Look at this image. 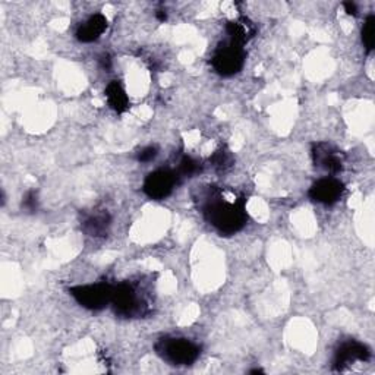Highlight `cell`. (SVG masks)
<instances>
[{"instance_id":"cell-1","label":"cell","mask_w":375,"mask_h":375,"mask_svg":"<svg viewBox=\"0 0 375 375\" xmlns=\"http://www.w3.org/2000/svg\"><path fill=\"white\" fill-rule=\"evenodd\" d=\"M204 220L221 236H232L248 221L246 196L242 192L217 185H207L195 196Z\"/></svg>"},{"instance_id":"cell-2","label":"cell","mask_w":375,"mask_h":375,"mask_svg":"<svg viewBox=\"0 0 375 375\" xmlns=\"http://www.w3.org/2000/svg\"><path fill=\"white\" fill-rule=\"evenodd\" d=\"M116 315L123 318H141L152 312V289L149 283L139 279L125 280L113 285L112 301Z\"/></svg>"},{"instance_id":"cell-3","label":"cell","mask_w":375,"mask_h":375,"mask_svg":"<svg viewBox=\"0 0 375 375\" xmlns=\"http://www.w3.org/2000/svg\"><path fill=\"white\" fill-rule=\"evenodd\" d=\"M154 351L164 362L176 366L192 365L201 355V347L196 343L185 337L173 336L160 337L154 344Z\"/></svg>"},{"instance_id":"cell-4","label":"cell","mask_w":375,"mask_h":375,"mask_svg":"<svg viewBox=\"0 0 375 375\" xmlns=\"http://www.w3.org/2000/svg\"><path fill=\"white\" fill-rule=\"evenodd\" d=\"M245 59L246 53L243 44L229 38L216 47L211 56V66L221 77H232V75L241 72L245 65Z\"/></svg>"},{"instance_id":"cell-5","label":"cell","mask_w":375,"mask_h":375,"mask_svg":"<svg viewBox=\"0 0 375 375\" xmlns=\"http://www.w3.org/2000/svg\"><path fill=\"white\" fill-rule=\"evenodd\" d=\"M112 292L113 285L109 282H97L91 285L73 286L69 289V293L75 301L90 311L105 310L112 301Z\"/></svg>"},{"instance_id":"cell-6","label":"cell","mask_w":375,"mask_h":375,"mask_svg":"<svg viewBox=\"0 0 375 375\" xmlns=\"http://www.w3.org/2000/svg\"><path fill=\"white\" fill-rule=\"evenodd\" d=\"M178 182H179V176L176 174V171L169 169H159L147 174L142 185V191L148 198L156 199V201H162V199L167 198L173 192Z\"/></svg>"},{"instance_id":"cell-7","label":"cell","mask_w":375,"mask_h":375,"mask_svg":"<svg viewBox=\"0 0 375 375\" xmlns=\"http://www.w3.org/2000/svg\"><path fill=\"white\" fill-rule=\"evenodd\" d=\"M371 359L369 347L358 340L349 339L339 343L334 358H333V369L343 372L347 368H351L356 362H368Z\"/></svg>"},{"instance_id":"cell-8","label":"cell","mask_w":375,"mask_h":375,"mask_svg":"<svg viewBox=\"0 0 375 375\" xmlns=\"http://www.w3.org/2000/svg\"><path fill=\"white\" fill-rule=\"evenodd\" d=\"M312 160L317 169L337 174L344 167V156L340 149L330 142H315L312 145Z\"/></svg>"},{"instance_id":"cell-9","label":"cell","mask_w":375,"mask_h":375,"mask_svg":"<svg viewBox=\"0 0 375 375\" xmlns=\"http://www.w3.org/2000/svg\"><path fill=\"white\" fill-rule=\"evenodd\" d=\"M344 184L334 178L327 176L318 179L308 191V196L312 199L314 203L324 204V206H333L340 201V198L344 194Z\"/></svg>"},{"instance_id":"cell-10","label":"cell","mask_w":375,"mask_h":375,"mask_svg":"<svg viewBox=\"0 0 375 375\" xmlns=\"http://www.w3.org/2000/svg\"><path fill=\"white\" fill-rule=\"evenodd\" d=\"M107 18L103 14L91 15L87 21L80 25L77 33H75V37L81 43H93L105 34V31L107 30Z\"/></svg>"},{"instance_id":"cell-11","label":"cell","mask_w":375,"mask_h":375,"mask_svg":"<svg viewBox=\"0 0 375 375\" xmlns=\"http://www.w3.org/2000/svg\"><path fill=\"white\" fill-rule=\"evenodd\" d=\"M110 226H112V217L105 210L93 211L81 223L83 231L91 238H105V236H107V233L110 231Z\"/></svg>"},{"instance_id":"cell-12","label":"cell","mask_w":375,"mask_h":375,"mask_svg":"<svg viewBox=\"0 0 375 375\" xmlns=\"http://www.w3.org/2000/svg\"><path fill=\"white\" fill-rule=\"evenodd\" d=\"M107 105L110 109H113L117 115H122L131 107L130 97L125 90L123 84L119 80H113L107 84L106 91H105Z\"/></svg>"},{"instance_id":"cell-13","label":"cell","mask_w":375,"mask_h":375,"mask_svg":"<svg viewBox=\"0 0 375 375\" xmlns=\"http://www.w3.org/2000/svg\"><path fill=\"white\" fill-rule=\"evenodd\" d=\"M226 33L229 34L231 40L238 41V43L245 46V43H248L249 40H251L255 36L257 28H255V25L251 21H249L248 18H245V16H242V18H238L235 21L228 22Z\"/></svg>"},{"instance_id":"cell-14","label":"cell","mask_w":375,"mask_h":375,"mask_svg":"<svg viewBox=\"0 0 375 375\" xmlns=\"http://www.w3.org/2000/svg\"><path fill=\"white\" fill-rule=\"evenodd\" d=\"M210 163L217 170H228L235 164V157L226 147H221L210 157Z\"/></svg>"},{"instance_id":"cell-15","label":"cell","mask_w":375,"mask_h":375,"mask_svg":"<svg viewBox=\"0 0 375 375\" xmlns=\"http://www.w3.org/2000/svg\"><path fill=\"white\" fill-rule=\"evenodd\" d=\"M201 169H203V166H201V163H199L198 160H195L191 156H185L179 162L176 174H178L179 178H194L195 174H198L199 171H201Z\"/></svg>"},{"instance_id":"cell-16","label":"cell","mask_w":375,"mask_h":375,"mask_svg":"<svg viewBox=\"0 0 375 375\" xmlns=\"http://www.w3.org/2000/svg\"><path fill=\"white\" fill-rule=\"evenodd\" d=\"M362 43L366 50V53H371L374 50V43H375V16L371 14L366 16L365 23L362 27Z\"/></svg>"},{"instance_id":"cell-17","label":"cell","mask_w":375,"mask_h":375,"mask_svg":"<svg viewBox=\"0 0 375 375\" xmlns=\"http://www.w3.org/2000/svg\"><path fill=\"white\" fill-rule=\"evenodd\" d=\"M22 208L27 213H37L38 210V195L36 191H28L22 198Z\"/></svg>"},{"instance_id":"cell-18","label":"cell","mask_w":375,"mask_h":375,"mask_svg":"<svg viewBox=\"0 0 375 375\" xmlns=\"http://www.w3.org/2000/svg\"><path fill=\"white\" fill-rule=\"evenodd\" d=\"M159 156V148L156 145H147L137 153V160L139 163H149Z\"/></svg>"},{"instance_id":"cell-19","label":"cell","mask_w":375,"mask_h":375,"mask_svg":"<svg viewBox=\"0 0 375 375\" xmlns=\"http://www.w3.org/2000/svg\"><path fill=\"white\" fill-rule=\"evenodd\" d=\"M343 8H344V11H346L347 15H354V16H356L358 12H359L358 5H356L355 2H344V4H343Z\"/></svg>"},{"instance_id":"cell-20","label":"cell","mask_w":375,"mask_h":375,"mask_svg":"<svg viewBox=\"0 0 375 375\" xmlns=\"http://www.w3.org/2000/svg\"><path fill=\"white\" fill-rule=\"evenodd\" d=\"M100 62H102V66H103L105 69H110V66H112V60H110V58H109L107 55L102 56V59H100Z\"/></svg>"},{"instance_id":"cell-21","label":"cell","mask_w":375,"mask_h":375,"mask_svg":"<svg viewBox=\"0 0 375 375\" xmlns=\"http://www.w3.org/2000/svg\"><path fill=\"white\" fill-rule=\"evenodd\" d=\"M156 18H157L160 22H164V21L167 19V14H166V11H163V9L157 11V12H156Z\"/></svg>"},{"instance_id":"cell-22","label":"cell","mask_w":375,"mask_h":375,"mask_svg":"<svg viewBox=\"0 0 375 375\" xmlns=\"http://www.w3.org/2000/svg\"><path fill=\"white\" fill-rule=\"evenodd\" d=\"M249 374H264V371L263 369H251V371H249Z\"/></svg>"}]
</instances>
